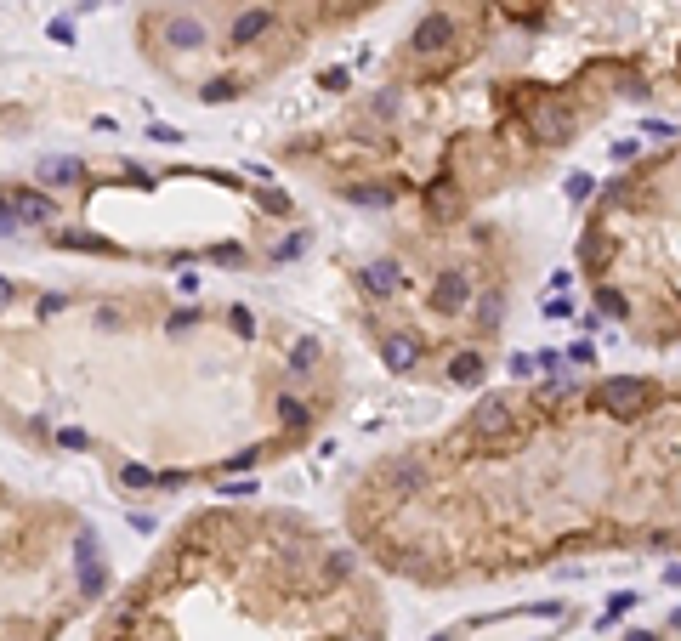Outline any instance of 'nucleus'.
Masks as SVG:
<instances>
[{
  "mask_svg": "<svg viewBox=\"0 0 681 641\" xmlns=\"http://www.w3.org/2000/svg\"><path fill=\"white\" fill-rule=\"evenodd\" d=\"M341 641H352V636H341Z\"/></svg>",
  "mask_w": 681,
  "mask_h": 641,
  "instance_id": "obj_23",
  "label": "nucleus"
},
{
  "mask_svg": "<svg viewBox=\"0 0 681 641\" xmlns=\"http://www.w3.org/2000/svg\"><path fill=\"white\" fill-rule=\"evenodd\" d=\"M352 568H358V556H352V551H330V556H324V573H330V579H352Z\"/></svg>",
  "mask_w": 681,
  "mask_h": 641,
  "instance_id": "obj_18",
  "label": "nucleus"
},
{
  "mask_svg": "<svg viewBox=\"0 0 681 641\" xmlns=\"http://www.w3.org/2000/svg\"><path fill=\"white\" fill-rule=\"evenodd\" d=\"M369 114H375V120H398V114H403V91H375V97H369Z\"/></svg>",
  "mask_w": 681,
  "mask_h": 641,
  "instance_id": "obj_15",
  "label": "nucleus"
},
{
  "mask_svg": "<svg viewBox=\"0 0 681 641\" xmlns=\"http://www.w3.org/2000/svg\"><path fill=\"white\" fill-rule=\"evenodd\" d=\"M273 23H279V12H273V6H245V12L233 18V29H227V40H233V46H250V40H262Z\"/></svg>",
  "mask_w": 681,
  "mask_h": 641,
  "instance_id": "obj_9",
  "label": "nucleus"
},
{
  "mask_svg": "<svg viewBox=\"0 0 681 641\" xmlns=\"http://www.w3.org/2000/svg\"><path fill=\"white\" fill-rule=\"evenodd\" d=\"M517 403L511 398H483L472 409V420H466V432L477 437V443H506V437H517Z\"/></svg>",
  "mask_w": 681,
  "mask_h": 641,
  "instance_id": "obj_2",
  "label": "nucleus"
},
{
  "mask_svg": "<svg viewBox=\"0 0 681 641\" xmlns=\"http://www.w3.org/2000/svg\"><path fill=\"white\" fill-rule=\"evenodd\" d=\"M625 641H659V636H653V630H630Z\"/></svg>",
  "mask_w": 681,
  "mask_h": 641,
  "instance_id": "obj_22",
  "label": "nucleus"
},
{
  "mask_svg": "<svg viewBox=\"0 0 681 641\" xmlns=\"http://www.w3.org/2000/svg\"><path fill=\"white\" fill-rule=\"evenodd\" d=\"M534 369H540V358H523V352L511 358V375H517V381H523V375H534Z\"/></svg>",
  "mask_w": 681,
  "mask_h": 641,
  "instance_id": "obj_21",
  "label": "nucleus"
},
{
  "mask_svg": "<svg viewBox=\"0 0 681 641\" xmlns=\"http://www.w3.org/2000/svg\"><path fill=\"white\" fill-rule=\"evenodd\" d=\"M596 307H602V312H613V318H625V312H630V301H625L619 290H613V284H602V290H596Z\"/></svg>",
  "mask_w": 681,
  "mask_h": 641,
  "instance_id": "obj_19",
  "label": "nucleus"
},
{
  "mask_svg": "<svg viewBox=\"0 0 681 641\" xmlns=\"http://www.w3.org/2000/svg\"><path fill=\"white\" fill-rule=\"evenodd\" d=\"M375 483H381L386 500H415L420 488L432 483V471H426V460H415V454H398V460H386V466L375 471Z\"/></svg>",
  "mask_w": 681,
  "mask_h": 641,
  "instance_id": "obj_3",
  "label": "nucleus"
},
{
  "mask_svg": "<svg viewBox=\"0 0 681 641\" xmlns=\"http://www.w3.org/2000/svg\"><path fill=\"white\" fill-rule=\"evenodd\" d=\"M483 369H489V358H483V352H477V347H460V352L449 358V381H454V386H477V381H483Z\"/></svg>",
  "mask_w": 681,
  "mask_h": 641,
  "instance_id": "obj_12",
  "label": "nucleus"
},
{
  "mask_svg": "<svg viewBox=\"0 0 681 641\" xmlns=\"http://www.w3.org/2000/svg\"><path fill=\"white\" fill-rule=\"evenodd\" d=\"M313 364H318V341H313V335H301L296 347H290V369H296V375H307Z\"/></svg>",
  "mask_w": 681,
  "mask_h": 641,
  "instance_id": "obj_16",
  "label": "nucleus"
},
{
  "mask_svg": "<svg viewBox=\"0 0 681 641\" xmlns=\"http://www.w3.org/2000/svg\"><path fill=\"white\" fill-rule=\"evenodd\" d=\"M279 420L290 426V432H307V426H313V409H307L301 398H290V392H284V398H279Z\"/></svg>",
  "mask_w": 681,
  "mask_h": 641,
  "instance_id": "obj_14",
  "label": "nucleus"
},
{
  "mask_svg": "<svg viewBox=\"0 0 681 641\" xmlns=\"http://www.w3.org/2000/svg\"><path fill=\"white\" fill-rule=\"evenodd\" d=\"M358 284H364V295H392L403 284V267L398 261H369L364 273H358Z\"/></svg>",
  "mask_w": 681,
  "mask_h": 641,
  "instance_id": "obj_11",
  "label": "nucleus"
},
{
  "mask_svg": "<svg viewBox=\"0 0 681 641\" xmlns=\"http://www.w3.org/2000/svg\"><path fill=\"white\" fill-rule=\"evenodd\" d=\"M454 35H460L454 12H426V18L415 23V40H409V52H415V57H443V52L454 46Z\"/></svg>",
  "mask_w": 681,
  "mask_h": 641,
  "instance_id": "obj_4",
  "label": "nucleus"
},
{
  "mask_svg": "<svg viewBox=\"0 0 681 641\" xmlns=\"http://www.w3.org/2000/svg\"><path fill=\"white\" fill-rule=\"evenodd\" d=\"M159 46H171V52H205L210 29L193 18V12H165V18H159Z\"/></svg>",
  "mask_w": 681,
  "mask_h": 641,
  "instance_id": "obj_5",
  "label": "nucleus"
},
{
  "mask_svg": "<svg viewBox=\"0 0 681 641\" xmlns=\"http://www.w3.org/2000/svg\"><path fill=\"white\" fill-rule=\"evenodd\" d=\"M472 307H477V324H483V330H500V312H506V290H483V295H472Z\"/></svg>",
  "mask_w": 681,
  "mask_h": 641,
  "instance_id": "obj_13",
  "label": "nucleus"
},
{
  "mask_svg": "<svg viewBox=\"0 0 681 641\" xmlns=\"http://www.w3.org/2000/svg\"><path fill=\"white\" fill-rule=\"evenodd\" d=\"M596 403H602L608 415H619V420H636V415H647V409L659 403V386L647 381V375H613V381L596 386Z\"/></svg>",
  "mask_w": 681,
  "mask_h": 641,
  "instance_id": "obj_1",
  "label": "nucleus"
},
{
  "mask_svg": "<svg viewBox=\"0 0 681 641\" xmlns=\"http://www.w3.org/2000/svg\"><path fill=\"white\" fill-rule=\"evenodd\" d=\"M472 278L460 273V267H449V273H437V284H432V312H443V318H454L460 307H472Z\"/></svg>",
  "mask_w": 681,
  "mask_h": 641,
  "instance_id": "obj_7",
  "label": "nucleus"
},
{
  "mask_svg": "<svg viewBox=\"0 0 681 641\" xmlns=\"http://www.w3.org/2000/svg\"><path fill=\"white\" fill-rule=\"evenodd\" d=\"M460 210H466V199H460V188H454L449 176H443V182H432V188H426V216H432V222H454V216H460Z\"/></svg>",
  "mask_w": 681,
  "mask_h": 641,
  "instance_id": "obj_10",
  "label": "nucleus"
},
{
  "mask_svg": "<svg viewBox=\"0 0 681 641\" xmlns=\"http://www.w3.org/2000/svg\"><path fill=\"white\" fill-rule=\"evenodd\" d=\"M381 358H386V369L392 375H409V369H420V358H426V347H420V335H409V330H392L381 341Z\"/></svg>",
  "mask_w": 681,
  "mask_h": 641,
  "instance_id": "obj_8",
  "label": "nucleus"
},
{
  "mask_svg": "<svg viewBox=\"0 0 681 641\" xmlns=\"http://www.w3.org/2000/svg\"><path fill=\"white\" fill-rule=\"evenodd\" d=\"M347 199H352V205L381 210V205H392V188H347Z\"/></svg>",
  "mask_w": 681,
  "mask_h": 641,
  "instance_id": "obj_17",
  "label": "nucleus"
},
{
  "mask_svg": "<svg viewBox=\"0 0 681 641\" xmlns=\"http://www.w3.org/2000/svg\"><path fill=\"white\" fill-rule=\"evenodd\" d=\"M528 125H534V137H540L545 148H562V142H574V114H568L562 103H551V97L528 108Z\"/></svg>",
  "mask_w": 681,
  "mask_h": 641,
  "instance_id": "obj_6",
  "label": "nucleus"
},
{
  "mask_svg": "<svg viewBox=\"0 0 681 641\" xmlns=\"http://www.w3.org/2000/svg\"><path fill=\"white\" fill-rule=\"evenodd\" d=\"M568 199H574V205L579 199H591V176H568Z\"/></svg>",
  "mask_w": 681,
  "mask_h": 641,
  "instance_id": "obj_20",
  "label": "nucleus"
}]
</instances>
